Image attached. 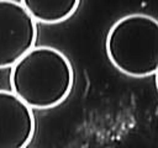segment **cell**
<instances>
[{
    "label": "cell",
    "mask_w": 158,
    "mask_h": 148,
    "mask_svg": "<svg viewBox=\"0 0 158 148\" xmlns=\"http://www.w3.org/2000/svg\"><path fill=\"white\" fill-rule=\"evenodd\" d=\"M105 49L111 64L132 78H146L158 69V21L146 14H130L109 30Z\"/></svg>",
    "instance_id": "7a4b0ae2"
},
{
    "label": "cell",
    "mask_w": 158,
    "mask_h": 148,
    "mask_svg": "<svg viewBox=\"0 0 158 148\" xmlns=\"http://www.w3.org/2000/svg\"><path fill=\"white\" fill-rule=\"evenodd\" d=\"M73 84L70 60L51 46H35L10 70L11 91L31 109L48 110L60 105L69 96Z\"/></svg>",
    "instance_id": "6da1fadb"
},
{
    "label": "cell",
    "mask_w": 158,
    "mask_h": 148,
    "mask_svg": "<svg viewBox=\"0 0 158 148\" xmlns=\"http://www.w3.org/2000/svg\"><path fill=\"white\" fill-rule=\"evenodd\" d=\"M20 4L36 22L54 25L70 18L80 0H20Z\"/></svg>",
    "instance_id": "5b68a950"
},
{
    "label": "cell",
    "mask_w": 158,
    "mask_h": 148,
    "mask_svg": "<svg viewBox=\"0 0 158 148\" xmlns=\"http://www.w3.org/2000/svg\"><path fill=\"white\" fill-rule=\"evenodd\" d=\"M37 22L16 0H0V69L11 68L35 47Z\"/></svg>",
    "instance_id": "3957f363"
},
{
    "label": "cell",
    "mask_w": 158,
    "mask_h": 148,
    "mask_svg": "<svg viewBox=\"0 0 158 148\" xmlns=\"http://www.w3.org/2000/svg\"><path fill=\"white\" fill-rule=\"evenodd\" d=\"M35 131L32 109L12 91L0 89V148H26Z\"/></svg>",
    "instance_id": "277c9868"
}]
</instances>
